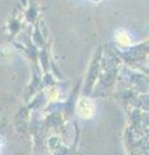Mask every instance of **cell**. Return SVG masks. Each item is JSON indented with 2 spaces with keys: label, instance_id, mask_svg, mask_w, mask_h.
I'll return each mask as SVG.
<instances>
[{
  "label": "cell",
  "instance_id": "1",
  "mask_svg": "<svg viewBox=\"0 0 149 155\" xmlns=\"http://www.w3.org/2000/svg\"><path fill=\"white\" fill-rule=\"evenodd\" d=\"M95 111V106L92 104V101L88 98H80L78 101V114L82 116V118L88 119L93 115Z\"/></svg>",
  "mask_w": 149,
  "mask_h": 155
},
{
  "label": "cell",
  "instance_id": "2",
  "mask_svg": "<svg viewBox=\"0 0 149 155\" xmlns=\"http://www.w3.org/2000/svg\"><path fill=\"white\" fill-rule=\"evenodd\" d=\"M117 39L118 41L121 43L122 45H128L130 44V39H128V35L124 31H119L118 35H117Z\"/></svg>",
  "mask_w": 149,
  "mask_h": 155
}]
</instances>
